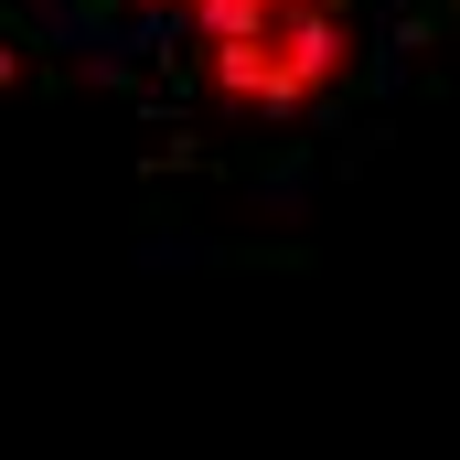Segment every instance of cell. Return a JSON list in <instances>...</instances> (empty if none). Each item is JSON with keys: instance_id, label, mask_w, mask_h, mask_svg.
Here are the masks:
<instances>
[{"instance_id": "1", "label": "cell", "mask_w": 460, "mask_h": 460, "mask_svg": "<svg viewBox=\"0 0 460 460\" xmlns=\"http://www.w3.org/2000/svg\"><path fill=\"white\" fill-rule=\"evenodd\" d=\"M204 97L246 128H300L364 65V0H193L182 11Z\"/></svg>"}, {"instance_id": "2", "label": "cell", "mask_w": 460, "mask_h": 460, "mask_svg": "<svg viewBox=\"0 0 460 460\" xmlns=\"http://www.w3.org/2000/svg\"><path fill=\"white\" fill-rule=\"evenodd\" d=\"M86 11H108V22H182L193 0H86Z\"/></svg>"}]
</instances>
